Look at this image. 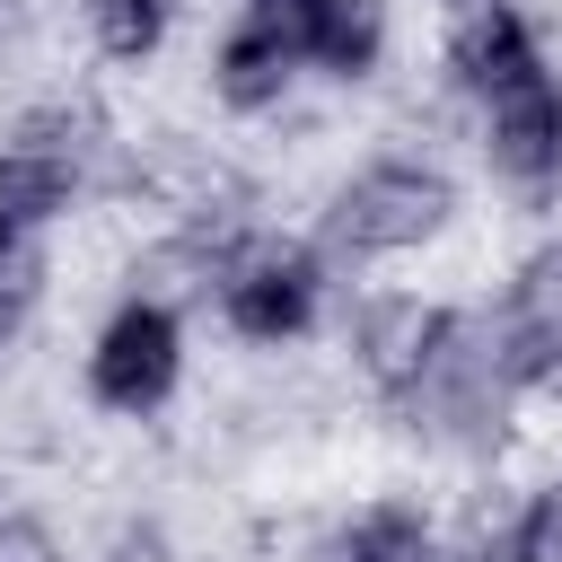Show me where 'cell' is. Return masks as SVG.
Returning a JSON list of instances; mask_svg holds the SVG:
<instances>
[{
  "instance_id": "1",
  "label": "cell",
  "mask_w": 562,
  "mask_h": 562,
  "mask_svg": "<svg viewBox=\"0 0 562 562\" xmlns=\"http://www.w3.org/2000/svg\"><path fill=\"white\" fill-rule=\"evenodd\" d=\"M184 263H193V290H202L211 325L237 351H299L334 325V281L342 272L307 228L228 220L220 237H193Z\"/></svg>"
},
{
  "instance_id": "2",
  "label": "cell",
  "mask_w": 562,
  "mask_h": 562,
  "mask_svg": "<svg viewBox=\"0 0 562 562\" xmlns=\"http://www.w3.org/2000/svg\"><path fill=\"white\" fill-rule=\"evenodd\" d=\"M457 228H465V176L439 149L386 140V149H360L325 184L307 237L334 255V272H395V263L439 255Z\"/></svg>"
},
{
  "instance_id": "3",
  "label": "cell",
  "mask_w": 562,
  "mask_h": 562,
  "mask_svg": "<svg viewBox=\"0 0 562 562\" xmlns=\"http://www.w3.org/2000/svg\"><path fill=\"white\" fill-rule=\"evenodd\" d=\"M114 184V123L88 97H26L0 114V220L61 228Z\"/></svg>"
},
{
  "instance_id": "4",
  "label": "cell",
  "mask_w": 562,
  "mask_h": 562,
  "mask_svg": "<svg viewBox=\"0 0 562 562\" xmlns=\"http://www.w3.org/2000/svg\"><path fill=\"white\" fill-rule=\"evenodd\" d=\"M193 378V316L167 281H123L79 342V395L105 422H158Z\"/></svg>"
},
{
  "instance_id": "5",
  "label": "cell",
  "mask_w": 562,
  "mask_h": 562,
  "mask_svg": "<svg viewBox=\"0 0 562 562\" xmlns=\"http://www.w3.org/2000/svg\"><path fill=\"white\" fill-rule=\"evenodd\" d=\"M334 334H342V360L369 386V404L404 413L430 386V369L448 360V342L465 334V299L422 290V281H369V290H351V307H342Z\"/></svg>"
},
{
  "instance_id": "6",
  "label": "cell",
  "mask_w": 562,
  "mask_h": 562,
  "mask_svg": "<svg viewBox=\"0 0 562 562\" xmlns=\"http://www.w3.org/2000/svg\"><path fill=\"white\" fill-rule=\"evenodd\" d=\"M474 167L501 202L518 211H553L562 202V61H527L518 79L483 88L474 105Z\"/></svg>"
},
{
  "instance_id": "7",
  "label": "cell",
  "mask_w": 562,
  "mask_h": 562,
  "mask_svg": "<svg viewBox=\"0 0 562 562\" xmlns=\"http://www.w3.org/2000/svg\"><path fill=\"white\" fill-rule=\"evenodd\" d=\"M483 325H492V351H501L509 386L527 404H553L562 395V228H544L536 246L509 255Z\"/></svg>"
},
{
  "instance_id": "8",
  "label": "cell",
  "mask_w": 562,
  "mask_h": 562,
  "mask_svg": "<svg viewBox=\"0 0 562 562\" xmlns=\"http://www.w3.org/2000/svg\"><path fill=\"white\" fill-rule=\"evenodd\" d=\"M202 88H211V105H220L228 123H272V114L299 105L307 61H299V44L281 35V18H272L263 0H237V9L220 18L211 53H202Z\"/></svg>"
},
{
  "instance_id": "9",
  "label": "cell",
  "mask_w": 562,
  "mask_h": 562,
  "mask_svg": "<svg viewBox=\"0 0 562 562\" xmlns=\"http://www.w3.org/2000/svg\"><path fill=\"white\" fill-rule=\"evenodd\" d=\"M544 53H553V35H544V18L527 0H448L439 9V88L457 105H474L483 88L518 79Z\"/></svg>"
},
{
  "instance_id": "10",
  "label": "cell",
  "mask_w": 562,
  "mask_h": 562,
  "mask_svg": "<svg viewBox=\"0 0 562 562\" xmlns=\"http://www.w3.org/2000/svg\"><path fill=\"white\" fill-rule=\"evenodd\" d=\"M263 9L299 44L307 79H325V88H369L395 53V9L386 0H263Z\"/></svg>"
},
{
  "instance_id": "11",
  "label": "cell",
  "mask_w": 562,
  "mask_h": 562,
  "mask_svg": "<svg viewBox=\"0 0 562 562\" xmlns=\"http://www.w3.org/2000/svg\"><path fill=\"white\" fill-rule=\"evenodd\" d=\"M448 553L457 562H562V457L536 465L492 509H474L465 527H448Z\"/></svg>"
},
{
  "instance_id": "12",
  "label": "cell",
  "mask_w": 562,
  "mask_h": 562,
  "mask_svg": "<svg viewBox=\"0 0 562 562\" xmlns=\"http://www.w3.org/2000/svg\"><path fill=\"white\" fill-rule=\"evenodd\" d=\"M316 562H457V553H448V518L422 492H369L325 527Z\"/></svg>"
},
{
  "instance_id": "13",
  "label": "cell",
  "mask_w": 562,
  "mask_h": 562,
  "mask_svg": "<svg viewBox=\"0 0 562 562\" xmlns=\"http://www.w3.org/2000/svg\"><path fill=\"white\" fill-rule=\"evenodd\" d=\"M184 26V0H79V35L105 70H149Z\"/></svg>"
},
{
  "instance_id": "14",
  "label": "cell",
  "mask_w": 562,
  "mask_h": 562,
  "mask_svg": "<svg viewBox=\"0 0 562 562\" xmlns=\"http://www.w3.org/2000/svg\"><path fill=\"white\" fill-rule=\"evenodd\" d=\"M44 290H53V237H44V228L0 220V360H9V351L35 334Z\"/></svg>"
},
{
  "instance_id": "15",
  "label": "cell",
  "mask_w": 562,
  "mask_h": 562,
  "mask_svg": "<svg viewBox=\"0 0 562 562\" xmlns=\"http://www.w3.org/2000/svg\"><path fill=\"white\" fill-rule=\"evenodd\" d=\"M0 562H70V536L44 501H0Z\"/></svg>"
},
{
  "instance_id": "16",
  "label": "cell",
  "mask_w": 562,
  "mask_h": 562,
  "mask_svg": "<svg viewBox=\"0 0 562 562\" xmlns=\"http://www.w3.org/2000/svg\"><path fill=\"white\" fill-rule=\"evenodd\" d=\"M97 562H184V553H176V527H167V518L132 509V518H114V527H105Z\"/></svg>"
},
{
  "instance_id": "17",
  "label": "cell",
  "mask_w": 562,
  "mask_h": 562,
  "mask_svg": "<svg viewBox=\"0 0 562 562\" xmlns=\"http://www.w3.org/2000/svg\"><path fill=\"white\" fill-rule=\"evenodd\" d=\"M26 26H35V0H0V61L26 44Z\"/></svg>"
}]
</instances>
